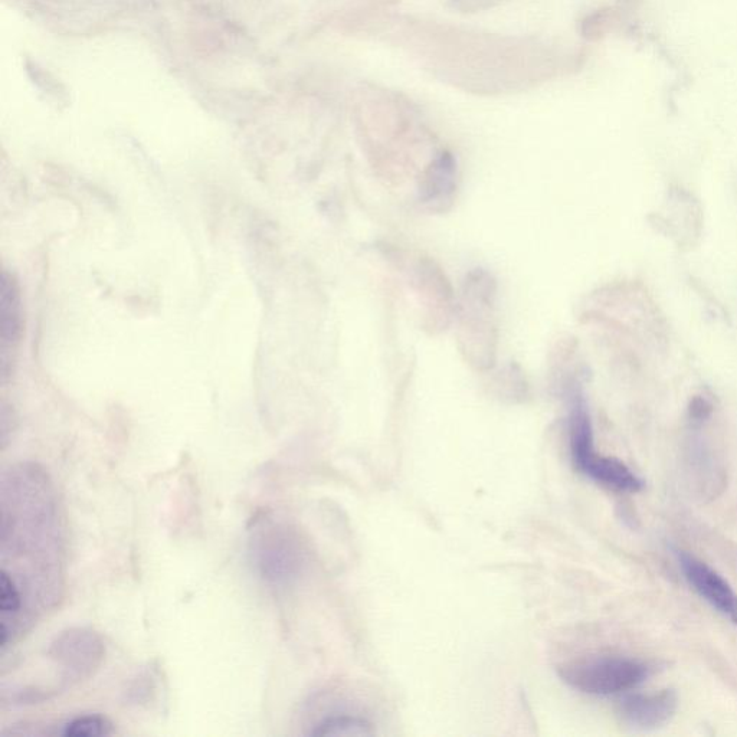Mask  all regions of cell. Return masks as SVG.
Masks as SVG:
<instances>
[{
	"mask_svg": "<svg viewBox=\"0 0 737 737\" xmlns=\"http://www.w3.org/2000/svg\"><path fill=\"white\" fill-rule=\"evenodd\" d=\"M678 565L691 588L719 614L737 625V594L729 582L712 566L689 552L678 550Z\"/></svg>",
	"mask_w": 737,
	"mask_h": 737,
	"instance_id": "cell-6",
	"label": "cell"
},
{
	"mask_svg": "<svg viewBox=\"0 0 737 737\" xmlns=\"http://www.w3.org/2000/svg\"><path fill=\"white\" fill-rule=\"evenodd\" d=\"M106 647L100 635L87 628L61 632L48 650L55 668L60 671L58 693L88 680L100 668Z\"/></svg>",
	"mask_w": 737,
	"mask_h": 737,
	"instance_id": "cell-5",
	"label": "cell"
},
{
	"mask_svg": "<svg viewBox=\"0 0 737 737\" xmlns=\"http://www.w3.org/2000/svg\"><path fill=\"white\" fill-rule=\"evenodd\" d=\"M572 689L592 696H614L635 689L653 674L647 661L630 657H596L575 661L559 670Z\"/></svg>",
	"mask_w": 737,
	"mask_h": 737,
	"instance_id": "cell-2",
	"label": "cell"
},
{
	"mask_svg": "<svg viewBox=\"0 0 737 737\" xmlns=\"http://www.w3.org/2000/svg\"><path fill=\"white\" fill-rule=\"evenodd\" d=\"M571 451L576 468L609 490L634 494L644 487V481L621 460L596 454L591 417L583 404L571 409Z\"/></svg>",
	"mask_w": 737,
	"mask_h": 737,
	"instance_id": "cell-3",
	"label": "cell"
},
{
	"mask_svg": "<svg viewBox=\"0 0 737 737\" xmlns=\"http://www.w3.org/2000/svg\"><path fill=\"white\" fill-rule=\"evenodd\" d=\"M455 188V165L450 155H442L429 169L424 201L429 205H440L450 201Z\"/></svg>",
	"mask_w": 737,
	"mask_h": 737,
	"instance_id": "cell-8",
	"label": "cell"
},
{
	"mask_svg": "<svg viewBox=\"0 0 737 737\" xmlns=\"http://www.w3.org/2000/svg\"><path fill=\"white\" fill-rule=\"evenodd\" d=\"M677 709V693L667 689L624 697L618 704V716L631 729L645 732L667 725Z\"/></svg>",
	"mask_w": 737,
	"mask_h": 737,
	"instance_id": "cell-7",
	"label": "cell"
},
{
	"mask_svg": "<svg viewBox=\"0 0 737 737\" xmlns=\"http://www.w3.org/2000/svg\"><path fill=\"white\" fill-rule=\"evenodd\" d=\"M689 412L690 418L693 419L694 422H704L706 419L710 418V415H712L713 406L709 401H707V399L702 398V396H696V398L691 401Z\"/></svg>",
	"mask_w": 737,
	"mask_h": 737,
	"instance_id": "cell-12",
	"label": "cell"
},
{
	"mask_svg": "<svg viewBox=\"0 0 737 737\" xmlns=\"http://www.w3.org/2000/svg\"><path fill=\"white\" fill-rule=\"evenodd\" d=\"M313 736L320 737H368L375 735L372 725L368 720L360 719V717L346 716H330L314 726Z\"/></svg>",
	"mask_w": 737,
	"mask_h": 737,
	"instance_id": "cell-9",
	"label": "cell"
},
{
	"mask_svg": "<svg viewBox=\"0 0 737 737\" xmlns=\"http://www.w3.org/2000/svg\"><path fill=\"white\" fill-rule=\"evenodd\" d=\"M155 690L156 684L152 671L150 673L149 671H144L131 684L129 691H127V699L134 704L149 702L153 694L156 693Z\"/></svg>",
	"mask_w": 737,
	"mask_h": 737,
	"instance_id": "cell-11",
	"label": "cell"
},
{
	"mask_svg": "<svg viewBox=\"0 0 737 737\" xmlns=\"http://www.w3.org/2000/svg\"><path fill=\"white\" fill-rule=\"evenodd\" d=\"M252 565L265 582L286 586L304 566V552L296 533L286 526L267 523L255 530L250 543Z\"/></svg>",
	"mask_w": 737,
	"mask_h": 737,
	"instance_id": "cell-4",
	"label": "cell"
},
{
	"mask_svg": "<svg viewBox=\"0 0 737 737\" xmlns=\"http://www.w3.org/2000/svg\"><path fill=\"white\" fill-rule=\"evenodd\" d=\"M114 733V726L107 717L101 714H84L74 717L62 727L61 735L65 737H101Z\"/></svg>",
	"mask_w": 737,
	"mask_h": 737,
	"instance_id": "cell-10",
	"label": "cell"
},
{
	"mask_svg": "<svg viewBox=\"0 0 737 737\" xmlns=\"http://www.w3.org/2000/svg\"><path fill=\"white\" fill-rule=\"evenodd\" d=\"M0 579L24 604L26 630L54 608L62 591V527L54 487L44 470L21 464L3 474Z\"/></svg>",
	"mask_w": 737,
	"mask_h": 737,
	"instance_id": "cell-1",
	"label": "cell"
}]
</instances>
